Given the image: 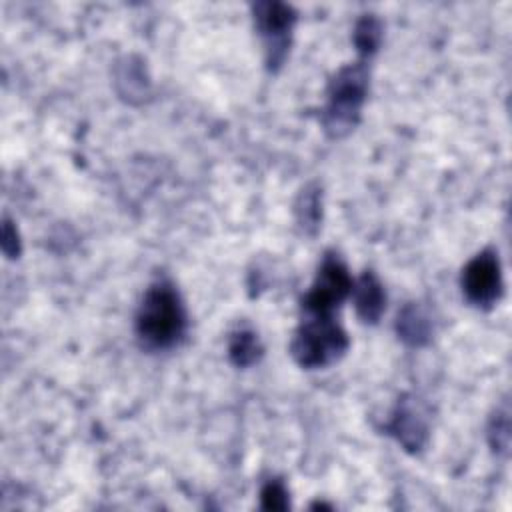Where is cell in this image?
I'll list each match as a JSON object with an SVG mask.
<instances>
[{
  "label": "cell",
  "mask_w": 512,
  "mask_h": 512,
  "mask_svg": "<svg viewBox=\"0 0 512 512\" xmlns=\"http://www.w3.org/2000/svg\"><path fill=\"white\" fill-rule=\"evenodd\" d=\"M382 34H384L382 22L374 14H364L356 22L354 32H352V42L360 54V60H366L376 54V50L380 48V42H382Z\"/></svg>",
  "instance_id": "cell-12"
},
{
  "label": "cell",
  "mask_w": 512,
  "mask_h": 512,
  "mask_svg": "<svg viewBox=\"0 0 512 512\" xmlns=\"http://www.w3.org/2000/svg\"><path fill=\"white\" fill-rule=\"evenodd\" d=\"M488 444L496 454L506 456L510 448V408L508 400H502L500 406H496L494 414L488 422Z\"/></svg>",
  "instance_id": "cell-13"
},
{
  "label": "cell",
  "mask_w": 512,
  "mask_h": 512,
  "mask_svg": "<svg viewBox=\"0 0 512 512\" xmlns=\"http://www.w3.org/2000/svg\"><path fill=\"white\" fill-rule=\"evenodd\" d=\"M368 78L366 60L346 64L330 78L320 112L322 128L330 138H346L358 126L368 96Z\"/></svg>",
  "instance_id": "cell-2"
},
{
  "label": "cell",
  "mask_w": 512,
  "mask_h": 512,
  "mask_svg": "<svg viewBox=\"0 0 512 512\" xmlns=\"http://www.w3.org/2000/svg\"><path fill=\"white\" fill-rule=\"evenodd\" d=\"M384 430L410 454L420 452L426 446L430 434L428 418L424 416L420 404L412 396L398 400Z\"/></svg>",
  "instance_id": "cell-7"
},
{
  "label": "cell",
  "mask_w": 512,
  "mask_h": 512,
  "mask_svg": "<svg viewBox=\"0 0 512 512\" xmlns=\"http://www.w3.org/2000/svg\"><path fill=\"white\" fill-rule=\"evenodd\" d=\"M348 346V334L334 314H302L290 342V354L298 366L314 370L338 362Z\"/></svg>",
  "instance_id": "cell-3"
},
{
  "label": "cell",
  "mask_w": 512,
  "mask_h": 512,
  "mask_svg": "<svg viewBox=\"0 0 512 512\" xmlns=\"http://www.w3.org/2000/svg\"><path fill=\"white\" fill-rule=\"evenodd\" d=\"M134 330L142 348L152 352L170 350L182 342L188 330V312L170 280L160 278L146 288L136 310Z\"/></svg>",
  "instance_id": "cell-1"
},
{
  "label": "cell",
  "mask_w": 512,
  "mask_h": 512,
  "mask_svg": "<svg viewBox=\"0 0 512 512\" xmlns=\"http://www.w3.org/2000/svg\"><path fill=\"white\" fill-rule=\"evenodd\" d=\"M294 216L298 228L306 236H314L322 222V188L316 182L306 184L294 204Z\"/></svg>",
  "instance_id": "cell-10"
},
{
  "label": "cell",
  "mask_w": 512,
  "mask_h": 512,
  "mask_svg": "<svg viewBox=\"0 0 512 512\" xmlns=\"http://www.w3.org/2000/svg\"><path fill=\"white\" fill-rule=\"evenodd\" d=\"M264 354L258 334L252 328H236L228 338V358L236 368L254 366Z\"/></svg>",
  "instance_id": "cell-11"
},
{
  "label": "cell",
  "mask_w": 512,
  "mask_h": 512,
  "mask_svg": "<svg viewBox=\"0 0 512 512\" xmlns=\"http://www.w3.org/2000/svg\"><path fill=\"white\" fill-rule=\"evenodd\" d=\"M396 334L412 348L426 346L432 338V320L428 312L416 302L404 304L396 316Z\"/></svg>",
  "instance_id": "cell-9"
},
{
  "label": "cell",
  "mask_w": 512,
  "mask_h": 512,
  "mask_svg": "<svg viewBox=\"0 0 512 512\" xmlns=\"http://www.w3.org/2000/svg\"><path fill=\"white\" fill-rule=\"evenodd\" d=\"M116 82H118L120 86L124 84V88L120 90V94H122V96H128V98L144 96V94L148 92V80L144 78L142 66L134 64L132 58H126V64H122Z\"/></svg>",
  "instance_id": "cell-14"
},
{
  "label": "cell",
  "mask_w": 512,
  "mask_h": 512,
  "mask_svg": "<svg viewBox=\"0 0 512 512\" xmlns=\"http://www.w3.org/2000/svg\"><path fill=\"white\" fill-rule=\"evenodd\" d=\"M354 280L336 252H326L310 290L304 294L302 314H334V310L350 296Z\"/></svg>",
  "instance_id": "cell-5"
},
{
  "label": "cell",
  "mask_w": 512,
  "mask_h": 512,
  "mask_svg": "<svg viewBox=\"0 0 512 512\" xmlns=\"http://www.w3.org/2000/svg\"><path fill=\"white\" fill-rule=\"evenodd\" d=\"M2 252L8 258H18L20 252H22L20 234H18L14 222L8 220V218H4V224H2Z\"/></svg>",
  "instance_id": "cell-16"
},
{
  "label": "cell",
  "mask_w": 512,
  "mask_h": 512,
  "mask_svg": "<svg viewBox=\"0 0 512 512\" xmlns=\"http://www.w3.org/2000/svg\"><path fill=\"white\" fill-rule=\"evenodd\" d=\"M260 506L264 510H288V506H290L288 488L280 478H270L262 484Z\"/></svg>",
  "instance_id": "cell-15"
},
{
  "label": "cell",
  "mask_w": 512,
  "mask_h": 512,
  "mask_svg": "<svg viewBox=\"0 0 512 512\" xmlns=\"http://www.w3.org/2000/svg\"><path fill=\"white\" fill-rule=\"evenodd\" d=\"M254 28L264 44V62L270 72H278L290 52L294 26L298 20L290 4L276 0H262L252 4Z\"/></svg>",
  "instance_id": "cell-4"
},
{
  "label": "cell",
  "mask_w": 512,
  "mask_h": 512,
  "mask_svg": "<svg viewBox=\"0 0 512 512\" xmlns=\"http://www.w3.org/2000/svg\"><path fill=\"white\" fill-rule=\"evenodd\" d=\"M460 288L468 304L478 310H490L502 298V264L494 248H484L472 256L460 274Z\"/></svg>",
  "instance_id": "cell-6"
},
{
  "label": "cell",
  "mask_w": 512,
  "mask_h": 512,
  "mask_svg": "<svg viewBox=\"0 0 512 512\" xmlns=\"http://www.w3.org/2000/svg\"><path fill=\"white\" fill-rule=\"evenodd\" d=\"M350 296L354 300L358 318L364 324H378L386 308V292L380 278L372 270H366L358 280H354Z\"/></svg>",
  "instance_id": "cell-8"
}]
</instances>
